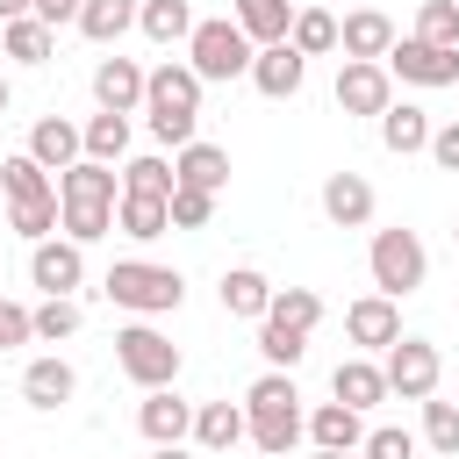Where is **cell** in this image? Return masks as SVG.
<instances>
[{
	"label": "cell",
	"instance_id": "cell-1",
	"mask_svg": "<svg viewBox=\"0 0 459 459\" xmlns=\"http://www.w3.org/2000/svg\"><path fill=\"white\" fill-rule=\"evenodd\" d=\"M57 201H65V237L72 244H100L115 230V201H122V172L79 158L72 172H57Z\"/></svg>",
	"mask_w": 459,
	"mask_h": 459
},
{
	"label": "cell",
	"instance_id": "cell-2",
	"mask_svg": "<svg viewBox=\"0 0 459 459\" xmlns=\"http://www.w3.org/2000/svg\"><path fill=\"white\" fill-rule=\"evenodd\" d=\"M244 416H251V445L265 459H287L301 437H308V416H301V387L294 373H258L244 387Z\"/></svg>",
	"mask_w": 459,
	"mask_h": 459
},
{
	"label": "cell",
	"instance_id": "cell-3",
	"mask_svg": "<svg viewBox=\"0 0 459 459\" xmlns=\"http://www.w3.org/2000/svg\"><path fill=\"white\" fill-rule=\"evenodd\" d=\"M143 115H151V136L186 151L194 129H201V72L194 65H151V86H143Z\"/></svg>",
	"mask_w": 459,
	"mask_h": 459
},
{
	"label": "cell",
	"instance_id": "cell-4",
	"mask_svg": "<svg viewBox=\"0 0 459 459\" xmlns=\"http://www.w3.org/2000/svg\"><path fill=\"white\" fill-rule=\"evenodd\" d=\"M100 294L115 308H129V316H172L186 301V280L172 265H158V258H115L108 280H100Z\"/></svg>",
	"mask_w": 459,
	"mask_h": 459
},
{
	"label": "cell",
	"instance_id": "cell-5",
	"mask_svg": "<svg viewBox=\"0 0 459 459\" xmlns=\"http://www.w3.org/2000/svg\"><path fill=\"white\" fill-rule=\"evenodd\" d=\"M366 273H373V294L402 301L430 280V251L416 230H373V251H366Z\"/></svg>",
	"mask_w": 459,
	"mask_h": 459
},
{
	"label": "cell",
	"instance_id": "cell-6",
	"mask_svg": "<svg viewBox=\"0 0 459 459\" xmlns=\"http://www.w3.org/2000/svg\"><path fill=\"white\" fill-rule=\"evenodd\" d=\"M251 57H258V43L222 14V22H194V36H186V65L201 72V86L208 79H251Z\"/></svg>",
	"mask_w": 459,
	"mask_h": 459
},
{
	"label": "cell",
	"instance_id": "cell-7",
	"mask_svg": "<svg viewBox=\"0 0 459 459\" xmlns=\"http://www.w3.org/2000/svg\"><path fill=\"white\" fill-rule=\"evenodd\" d=\"M115 366L151 394V387H172L179 380V344L165 330H151V323H122L115 330Z\"/></svg>",
	"mask_w": 459,
	"mask_h": 459
},
{
	"label": "cell",
	"instance_id": "cell-8",
	"mask_svg": "<svg viewBox=\"0 0 459 459\" xmlns=\"http://www.w3.org/2000/svg\"><path fill=\"white\" fill-rule=\"evenodd\" d=\"M380 373H387V394H402V402H430V394H437L445 359H437V344H430V337H402V344H387Z\"/></svg>",
	"mask_w": 459,
	"mask_h": 459
},
{
	"label": "cell",
	"instance_id": "cell-9",
	"mask_svg": "<svg viewBox=\"0 0 459 459\" xmlns=\"http://www.w3.org/2000/svg\"><path fill=\"white\" fill-rule=\"evenodd\" d=\"M29 280L43 287V301H72L86 287V244H72V237L29 244Z\"/></svg>",
	"mask_w": 459,
	"mask_h": 459
},
{
	"label": "cell",
	"instance_id": "cell-10",
	"mask_svg": "<svg viewBox=\"0 0 459 459\" xmlns=\"http://www.w3.org/2000/svg\"><path fill=\"white\" fill-rule=\"evenodd\" d=\"M387 72H394L402 86H459V50H437V43H423V36H394Z\"/></svg>",
	"mask_w": 459,
	"mask_h": 459
},
{
	"label": "cell",
	"instance_id": "cell-11",
	"mask_svg": "<svg viewBox=\"0 0 459 459\" xmlns=\"http://www.w3.org/2000/svg\"><path fill=\"white\" fill-rule=\"evenodd\" d=\"M337 108L380 122V115L394 108V72H387V65H359V57H344V65H337Z\"/></svg>",
	"mask_w": 459,
	"mask_h": 459
},
{
	"label": "cell",
	"instance_id": "cell-12",
	"mask_svg": "<svg viewBox=\"0 0 459 459\" xmlns=\"http://www.w3.org/2000/svg\"><path fill=\"white\" fill-rule=\"evenodd\" d=\"M344 337H351L359 351H387V344H402V301H387V294H359V301L344 308Z\"/></svg>",
	"mask_w": 459,
	"mask_h": 459
},
{
	"label": "cell",
	"instance_id": "cell-13",
	"mask_svg": "<svg viewBox=\"0 0 459 459\" xmlns=\"http://www.w3.org/2000/svg\"><path fill=\"white\" fill-rule=\"evenodd\" d=\"M143 86H151V72H143L136 57H100V65H93V100H100V115H136V108H143Z\"/></svg>",
	"mask_w": 459,
	"mask_h": 459
},
{
	"label": "cell",
	"instance_id": "cell-14",
	"mask_svg": "<svg viewBox=\"0 0 459 459\" xmlns=\"http://www.w3.org/2000/svg\"><path fill=\"white\" fill-rule=\"evenodd\" d=\"M337 50L359 57V65H387V50H394V22H387L380 7H351V14L337 22Z\"/></svg>",
	"mask_w": 459,
	"mask_h": 459
},
{
	"label": "cell",
	"instance_id": "cell-15",
	"mask_svg": "<svg viewBox=\"0 0 459 459\" xmlns=\"http://www.w3.org/2000/svg\"><path fill=\"white\" fill-rule=\"evenodd\" d=\"M136 430H143L151 445H186V437H194V402H179L172 387H151V394L136 402Z\"/></svg>",
	"mask_w": 459,
	"mask_h": 459
},
{
	"label": "cell",
	"instance_id": "cell-16",
	"mask_svg": "<svg viewBox=\"0 0 459 459\" xmlns=\"http://www.w3.org/2000/svg\"><path fill=\"white\" fill-rule=\"evenodd\" d=\"M301 79H308V57H301L294 43H265V50L251 57V86H258L265 100H294Z\"/></svg>",
	"mask_w": 459,
	"mask_h": 459
},
{
	"label": "cell",
	"instance_id": "cell-17",
	"mask_svg": "<svg viewBox=\"0 0 459 459\" xmlns=\"http://www.w3.org/2000/svg\"><path fill=\"white\" fill-rule=\"evenodd\" d=\"M29 158H36L43 172H72V165L86 158V136H79V122H65V115H43V122L29 129Z\"/></svg>",
	"mask_w": 459,
	"mask_h": 459
},
{
	"label": "cell",
	"instance_id": "cell-18",
	"mask_svg": "<svg viewBox=\"0 0 459 459\" xmlns=\"http://www.w3.org/2000/svg\"><path fill=\"white\" fill-rule=\"evenodd\" d=\"M323 215L337 230H366L373 222V179L366 172H330L323 179Z\"/></svg>",
	"mask_w": 459,
	"mask_h": 459
},
{
	"label": "cell",
	"instance_id": "cell-19",
	"mask_svg": "<svg viewBox=\"0 0 459 459\" xmlns=\"http://www.w3.org/2000/svg\"><path fill=\"white\" fill-rule=\"evenodd\" d=\"M72 394H79L72 359H57V351H50V359H29V366H22V402H29V409H65Z\"/></svg>",
	"mask_w": 459,
	"mask_h": 459
},
{
	"label": "cell",
	"instance_id": "cell-20",
	"mask_svg": "<svg viewBox=\"0 0 459 459\" xmlns=\"http://www.w3.org/2000/svg\"><path fill=\"white\" fill-rule=\"evenodd\" d=\"M244 437H251L244 402H201V409H194V445H201V452H237Z\"/></svg>",
	"mask_w": 459,
	"mask_h": 459
},
{
	"label": "cell",
	"instance_id": "cell-21",
	"mask_svg": "<svg viewBox=\"0 0 459 459\" xmlns=\"http://www.w3.org/2000/svg\"><path fill=\"white\" fill-rule=\"evenodd\" d=\"M215 294H222V308H230V316H244V323H265V308H273V294H280V287H273L258 265H230Z\"/></svg>",
	"mask_w": 459,
	"mask_h": 459
},
{
	"label": "cell",
	"instance_id": "cell-22",
	"mask_svg": "<svg viewBox=\"0 0 459 459\" xmlns=\"http://www.w3.org/2000/svg\"><path fill=\"white\" fill-rule=\"evenodd\" d=\"M230 22L265 50V43H287V36H294V0H237Z\"/></svg>",
	"mask_w": 459,
	"mask_h": 459
},
{
	"label": "cell",
	"instance_id": "cell-23",
	"mask_svg": "<svg viewBox=\"0 0 459 459\" xmlns=\"http://www.w3.org/2000/svg\"><path fill=\"white\" fill-rule=\"evenodd\" d=\"M172 172H179V186L222 194V186H230V151H222V143H201V136H194V143H186V151L172 158Z\"/></svg>",
	"mask_w": 459,
	"mask_h": 459
},
{
	"label": "cell",
	"instance_id": "cell-24",
	"mask_svg": "<svg viewBox=\"0 0 459 459\" xmlns=\"http://www.w3.org/2000/svg\"><path fill=\"white\" fill-rule=\"evenodd\" d=\"M330 394H337L344 409H359V416H366L373 402H387V373H380L373 359H344V366L330 373Z\"/></svg>",
	"mask_w": 459,
	"mask_h": 459
},
{
	"label": "cell",
	"instance_id": "cell-25",
	"mask_svg": "<svg viewBox=\"0 0 459 459\" xmlns=\"http://www.w3.org/2000/svg\"><path fill=\"white\" fill-rule=\"evenodd\" d=\"M308 437H316V452H359L366 445V423H359V409L323 402V409H308Z\"/></svg>",
	"mask_w": 459,
	"mask_h": 459
},
{
	"label": "cell",
	"instance_id": "cell-26",
	"mask_svg": "<svg viewBox=\"0 0 459 459\" xmlns=\"http://www.w3.org/2000/svg\"><path fill=\"white\" fill-rule=\"evenodd\" d=\"M380 143H387L394 158H416V151H430V115H423L416 100H394V108L380 115Z\"/></svg>",
	"mask_w": 459,
	"mask_h": 459
},
{
	"label": "cell",
	"instance_id": "cell-27",
	"mask_svg": "<svg viewBox=\"0 0 459 459\" xmlns=\"http://www.w3.org/2000/svg\"><path fill=\"white\" fill-rule=\"evenodd\" d=\"M136 14H143V0H86L79 7V36L86 43H122L136 29Z\"/></svg>",
	"mask_w": 459,
	"mask_h": 459
},
{
	"label": "cell",
	"instance_id": "cell-28",
	"mask_svg": "<svg viewBox=\"0 0 459 459\" xmlns=\"http://www.w3.org/2000/svg\"><path fill=\"white\" fill-rule=\"evenodd\" d=\"M172 186H179V172H172L158 151H136V158H122V194H143V201H172Z\"/></svg>",
	"mask_w": 459,
	"mask_h": 459
},
{
	"label": "cell",
	"instance_id": "cell-29",
	"mask_svg": "<svg viewBox=\"0 0 459 459\" xmlns=\"http://www.w3.org/2000/svg\"><path fill=\"white\" fill-rule=\"evenodd\" d=\"M0 50H7L14 65H50L57 29H50V22H36V14H29V22H7V29H0Z\"/></svg>",
	"mask_w": 459,
	"mask_h": 459
},
{
	"label": "cell",
	"instance_id": "cell-30",
	"mask_svg": "<svg viewBox=\"0 0 459 459\" xmlns=\"http://www.w3.org/2000/svg\"><path fill=\"white\" fill-rule=\"evenodd\" d=\"M79 136H86V158L93 165H122L129 158V115H86Z\"/></svg>",
	"mask_w": 459,
	"mask_h": 459
},
{
	"label": "cell",
	"instance_id": "cell-31",
	"mask_svg": "<svg viewBox=\"0 0 459 459\" xmlns=\"http://www.w3.org/2000/svg\"><path fill=\"white\" fill-rule=\"evenodd\" d=\"M0 194H7V208H14V201H43V194H57V186H50V172H43L29 151H7V158H0Z\"/></svg>",
	"mask_w": 459,
	"mask_h": 459
},
{
	"label": "cell",
	"instance_id": "cell-32",
	"mask_svg": "<svg viewBox=\"0 0 459 459\" xmlns=\"http://www.w3.org/2000/svg\"><path fill=\"white\" fill-rule=\"evenodd\" d=\"M265 323H280V330L308 337V330L323 323V294H316V287H280V294H273V308H265Z\"/></svg>",
	"mask_w": 459,
	"mask_h": 459
},
{
	"label": "cell",
	"instance_id": "cell-33",
	"mask_svg": "<svg viewBox=\"0 0 459 459\" xmlns=\"http://www.w3.org/2000/svg\"><path fill=\"white\" fill-rule=\"evenodd\" d=\"M136 29H143L151 43H186V36H194V0H143Z\"/></svg>",
	"mask_w": 459,
	"mask_h": 459
},
{
	"label": "cell",
	"instance_id": "cell-34",
	"mask_svg": "<svg viewBox=\"0 0 459 459\" xmlns=\"http://www.w3.org/2000/svg\"><path fill=\"white\" fill-rule=\"evenodd\" d=\"M115 222H122V237L151 244V237L172 230V208H165V201H143V194H122V201H115Z\"/></svg>",
	"mask_w": 459,
	"mask_h": 459
},
{
	"label": "cell",
	"instance_id": "cell-35",
	"mask_svg": "<svg viewBox=\"0 0 459 459\" xmlns=\"http://www.w3.org/2000/svg\"><path fill=\"white\" fill-rule=\"evenodd\" d=\"M301 57H323V50H337V14L330 7H294V36H287Z\"/></svg>",
	"mask_w": 459,
	"mask_h": 459
},
{
	"label": "cell",
	"instance_id": "cell-36",
	"mask_svg": "<svg viewBox=\"0 0 459 459\" xmlns=\"http://www.w3.org/2000/svg\"><path fill=\"white\" fill-rule=\"evenodd\" d=\"M57 222H65V201H57V194H43V201H14V208H7V230L29 237V244H43Z\"/></svg>",
	"mask_w": 459,
	"mask_h": 459
},
{
	"label": "cell",
	"instance_id": "cell-37",
	"mask_svg": "<svg viewBox=\"0 0 459 459\" xmlns=\"http://www.w3.org/2000/svg\"><path fill=\"white\" fill-rule=\"evenodd\" d=\"M423 445L437 452V459H459V402H423Z\"/></svg>",
	"mask_w": 459,
	"mask_h": 459
},
{
	"label": "cell",
	"instance_id": "cell-38",
	"mask_svg": "<svg viewBox=\"0 0 459 459\" xmlns=\"http://www.w3.org/2000/svg\"><path fill=\"white\" fill-rule=\"evenodd\" d=\"M416 36L437 50H459V0H423L416 7Z\"/></svg>",
	"mask_w": 459,
	"mask_h": 459
},
{
	"label": "cell",
	"instance_id": "cell-39",
	"mask_svg": "<svg viewBox=\"0 0 459 459\" xmlns=\"http://www.w3.org/2000/svg\"><path fill=\"white\" fill-rule=\"evenodd\" d=\"M258 351H265L273 373H294L301 351H308V337H294V330H280V323H258Z\"/></svg>",
	"mask_w": 459,
	"mask_h": 459
},
{
	"label": "cell",
	"instance_id": "cell-40",
	"mask_svg": "<svg viewBox=\"0 0 459 459\" xmlns=\"http://www.w3.org/2000/svg\"><path fill=\"white\" fill-rule=\"evenodd\" d=\"M172 230H208V215H215V194H201V186H172Z\"/></svg>",
	"mask_w": 459,
	"mask_h": 459
},
{
	"label": "cell",
	"instance_id": "cell-41",
	"mask_svg": "<svg viewBox=\"0 0 459 459\" xmlns=\"http://www.w3.org/2000/svg\"><path fill=\"white\" fill-rule=\"evenodd\" d=\"M79 323H86L79 301H43V308H36V344H65Z\"/></svg>",
	"mask_w": 459,
	"mask_h": 459
},
{
	"label": "cell",
	"instance_id": "cell-42",
	"mask_svg": "<svg viewBox=\"0 0 459 459\" xmlns=\"http://www.w3.org/2000/svg\"><path fill=\"white\" fill-rule=\"evenodd\" d=\"M366 459H416V437L409 430H394V423H380V430H366V445H359Z\"/></svg>",
	"mask_w": 459,
	"mask_h": 459
},
{
	"label": "cell",
	"instance_id": "cell-43",
	"mask_svg": "<svg viewBox=\"0 0 459 459\" xmlns=\"http://www.w3.org/2000/svg\"><path fill=\"white\" fill-rule=\"evenodd\" d=\"M430 165H437V172H459V122L430 129Z\"/></svg>",
	"mask_w": 459,
	"mask_h": 459
},
{
	"label": "cell",
	"instance_id": "cell-44",
	"mask_svg": "<svg viewBox=\"0 0 459 459\" xmlns=\"http://www.w3.org/2000/svg\"><path fill=\"white\" fill-rule=\"evenodd\" d=\"M79 7H86V0H36V22H50V29L72 22V29H79Z\"/></svg>",
	"mask_w": 459,
	"mask_h": 459
},
{
	"label": "cell",
	"instance_id": "cell-45",
	"mask_svg": "<svg viewBox=\"0 0 459 459\" xmlns=\"http://www.w3.org/2000/svg\"><path fill=\"white\" fill-rule=\"evenodd\" d=\"M29 14H36V0H0V29L7 22H29Z\"/></svg>",
	"mask_w": 459,
	"mask_h": 459
},
{
	"label": "cell",
	"instance_id": "cell-46",
	"mask_svg": "<svg viewBox=\"0 0 459 459\" xmlns=\"http://www.w3.org/2000/svg\"><path fill=\"white\" fill-rule=\"evenodd\" d=\"M151 459H194L186 445H151Z\"/></svg>",
	"mask_w": 459,
	"mask_h": 459
},
{
	"label": "cell",
	"instance_id": "cell-47",
	"mask_svg": "<svg viewBox=\"0 0 459 459\" xmlns=\"http://www.w3.org/2000/svg\"><path fill=\"white\" fill-rule=\"evenodd\" d=\"M0 115H7V79H0Z\"/></svg>",
	"mask_w": 459,
	"mask_h": 459
},
{
	"label": "cell",
	"instance_id": "cell-48",
	"mask_svg": "<svg viewBox=\"0 0 459 459\" xmlns=\"http://www.w3.org/2000/svg\"><path fill=\"white\" fill-rule=\"evenodd\" d=\"M316 459H351V452H316Z\"/></svg>",
	"mask_w": 459,
	"mask_h": 459
},
{
	"label": "cell",
	"instance_id": "cell-49",
	"mask_svg": "<svg viewBox=\"0 0 459 459\" xmlns=\"http://www.w3.org/2000/svg\"><path fill=\"white\" fill-rule=\"evenodd\" d=\"M452 244H459V222H452Z\"/></svg>",
	"mask_w": 459,
	"mask_h": 459
},
{
	"label": "cell",
	"instance_id": "cell-50",
	"mask_svg": "<svg viewBox=\"0 0 459 459\" xmlns=\"http://www.w3.org/2000/svg\"><path fill=\"white\" fill-rule=\"evenodd\" d=\"M0 158H7V151H0Z\"/></svg>",
	"mask_w": 459,
	"mask_h": 459
},
{
	"label": "cell",
	"instance_id": "cell-51",
	"mask_svg": "<svg viewBox=\"0 0 459 459\" xmlns=\"http://www.w3.org/2000/svg\"><path fill=\"white\" fill-rule=\"evenodd\" d=\"M452 93H459V86H452Z\"/></svg>",
	"mask_w": 459,
	"mask_h": 459
}]
</instances>
